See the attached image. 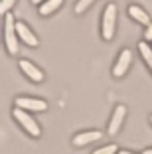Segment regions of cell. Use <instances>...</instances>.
I'll use <instances>...</instances> for the list:
<instances>
[{"mask_svg": "<svg viewBox=\"0 0 152 154\" xmlns=\"http://www.w3.org/2000/svg\"><path fill=\"white\" fill-rule=\"evenodd\" d=\"M130 61H132V51L130 50H123L121 55H119V59H116L115 67H113V75L115 77H123L126 71H129Z\"/></svg>", "mask_w": 152, "mask_h": 154, "instance_id": "8992f818", "label": "cell"}, {"mask_svg": "<svg viewBox=\"0 0 152 154\" xmlns=\"http://www.w3.org/2000/svg\"><path fill=\"white\" fill-rule=\"evenodd\" d=\"M129 14H130V18H134L138 24H142V26H152V22H150V18H148V14L144 12L142 8H140L138 4H130L129 6Z\"/></svg>", "mask_w": 152, "mask_h": 154, "instance_id": "30bf717a", "label": "cell"}, {"mask_svg": "<svg viewBox=\"0 0 152 154\" xmlns=\"http://www.w3.org/2000/svg\"><path fill=\"white\" fill-rule=\"evenodd\" d=\"M150 122H152V117H150Z\"/></svg>", "mask_w": 152, "mask_h": 154, "instance_id": "ffe728a7", "label": "cell"}, {"mask_svg": "<svg viewBox=\"0 0 152 154\" xmlns=\"http://www.w3.org/2000/svg\"><path fill=\"white\" fill-rule=\"evenodd\" d=\"M16 32H18L20 40H22L26 45H30V48H36L38 45V38L34 36V32H32L24 22H16Z\"/></svg>", "mask_w": 152, "mask_h": 154, "instance_id": "ba28073f", "label": "cell"}, {"mask_svg": "<svg viewBox=\"0 0 152 154\" xmlns=\"http://www.w3.org/2000/svg\"><path fill=\"white\" fill-rule=\"evenodd\" d=\"M119 154H134V152H130V150H119Z\"/></svg>", "mask_w": 152, "mask_h": 154, "instance_id": "ac0fdd59", "label": "cell"}, {"mask_svg": "<svg viewBox=\"0 0 152 154\" xmlns=\"http://www.w3.org/2000/svg\"><path fill=\"white\" fill-rule=\"evenodd\" d=\"M125 117H126V107H125V105H116L115 111H113L111 121H109V127H107V132H109V134H116V132L121 131Z\"/></svg>", "mask_w": 152, "mask_h": 154, "instance_id": "5b68a950", "label": "cell"}, {"mask_svg": "<svg viewBox=\"0 0 152 154\" xmlns=\"http://www.w3.org/2000/svg\"><path fill=\"white\" fill-rule=\"evenodd\" d=\"M138 50H140V54H142L144 61L148 63L150 71H152V48L148 45V42H140V44H138Z\"/></svg>", "mask_w": 152, "mask_h": 154, "instance_id": "7c38bea8", "label": "cell"}, {"mask_svg": "<svg viewBox=\"0 0 152 154\" xmlns=\"http://www.w3.org/2000/svg\"><path fill=\"white\" fill-rule=\"evenodd\" d=\"M12 115H14V119L20 122V127L24 128V131L28 132L30 136H34V138H38V136L42 134V131H40V125H38L34 119L28 115V111H24V109H18V107H14L12 109Z\"/></svg>", "mask_w": 152, "mask_h": 154, "instance_id": "6da1fadb", "label": "cell"}, {"mask_svg": "<svg viewBox=\"0 0 152 154\" xmlns=\"http://www.w3.org/2000/svg\"><path fill=\"white\" fill-rule=\"evenodd\" d=\"M61 2L63 0H45L44 4L40 6V14L42 16H49L51 12H55V10L61 6Z\"/></svg>", "mask_w": 152, "mask_h": 154, "instance_id": "8fae6325", "label": "cell"}, {"mask_svg": "<svg viewBox=\"0 0 152 154\" xmlns=\"http://www.w3.org/2000/svg\"><path fill=\"white\" fill-rule=\"evenodd\" d=\"M142 154H152V148H146V150H144Z\"/></svg>", "mask_w": 152, "mask_h": 154, "instance_id": "d6986e66", "label": "cell"}, {"mask_svg": "<svg viewBox=\"0 0 152 154\" xmlns=\"http://www.w3.org/2000/svg\"><path fill=\"white\" fill-rule=\"evenodd\" d=\"M32 2H34V4H40V6H42V4L45 2V0H32Z\"/></svg>", "mask_w": 152, "mask_h": 154, "instance_id": "e0dca14e", "label": "cell"}, {"mask_svg": "<svg viewBox=\"0 0 152 154\" xmlns=\"http://www.w3.org/2000/svg\"><path fill=\"white\" fill-rule=\"evenodd\" d=\"M99 138H103V132L101 131H87V132H79V134L73 136V146H85L89 142H95Z\"/></svg>", "mask_w": 152, "mask_h": 154, "instance_id": "9c48e42d", "label": "cell"}, {"mask_svg": "<svg viewBox=\"0 0 152 154\" xmlns=\"http://www.w3.org/2000/svg\"><path fill=\"white\" fill-rule=\"evenodd\" d=\"M144 40H146V42H152V26L146 28V32H144Z\"/></svg>", "mask_w": 152, "mask_h": 154, "instance_id": "2e32d148", "label": "cell"}, {"mask_svg": "<svg viewBox=\"0 0 152 154\" xmlns=\"http://www.w3.org/2000/svg\"><path fill=\"white\" fill-rule=\"evenodd\" d=\"M115 26H116V6L109 4L103 12V28H101V36L103 40H113L115 36Z\"/></svg>", "mask_w": 152, "mask_h": 154, "instance_id": "3957f363", "label": "cell"}, {"mask_svg": "<svg viewBox=\"0 0 152 154\" xmlns=\"http://www.w3.org/2000/svg\"><path fill=\"white\" fill-rule=\"evenodd\" d=\"M16 107L24 111H36V113H42V111L48 109V103L44 99H34V97H18L16 99Z\"/></svg>", "mask_w": 152, "mask_h": 154, "instance_id": "277c9868", "label": "cell"}, {"mask_svg": "<svg viewBox=\"0 0 152 154\" xmlns=\"http://www.w3.org/2000/svg\"><path fill=\"white\" fill-rule=\"evenodd\" d=\"M93 154H119V146L116 144H107L103 148H97Z\"/></svg>", "mask_w": 152, "mask_h": 154, "instance_id": "4fadbf2b", "label": "cell"}, {"mask_svg": "<svg viewBox=\"0 0 152 154\" xmlns=\"http://www.w3.org/2000/svg\"><path fill=\"white\" fill-rule=\"evenodd\" d=\"M20 69L24 71V75H28V79H32V81H44V73H42L40 67H36V65L32 63V61H28V59H20Z\"/></svg>", "mask_w": 152, "mask_h": 154, "instance_id": "52a82bcc", "label": "cell"}, {"mask_svg": "<svg viewBox=\"0 0 152 154\" xmlns=\"http://www.w3.org/2000/svg\"><path fill=\"white\" fill-rule=\"evenodd\" d=\"M93 2H95V0H79V2L75 4V14H83L91 4H93Z\"/></svg>", "mask_w": 152, "mask_h": 154, "instance_id": "5bb4252c", "label": "cell"}, {"mask_svg": "<svg viewBox=\"0 0 152 154\" xmlns=\"http://www.w3.org/2000/svg\"><path fill=\"white\" fill-rule=\"evenodd\" d=\"M14 4H16V0H2V4H0V12L6 16V14H8V10L12 8Z\"/></svg>", "mask_w": 152, "mask_h": 154, "instance_id": "9a60e30c", "label": "cell"}, {"mask_svg": "<svg viewBox=\"0 0 152 154\" xmlns=\"http://www.w3.org/2000/svg\"><path fill=\"white\" fill-rule=\"evenodd\" d=\"M16 20L12 18V14L4 16V42L10 54H18V38H16Z\"/></svg>", "mask_w": 152, "mask_h": 154, "instance_id": "7a4b0ae2", "label": "cell"}]
</instances>
